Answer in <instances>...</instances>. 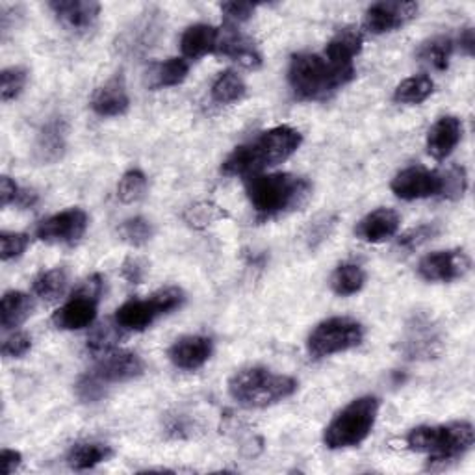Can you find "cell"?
Returning <instances> with one entry per match:
<instances>
[{
	"label": "cell",
	"instance_id": "6da1fadb",
	"mask_svg": "<svg viewBox=\"0 0 475 475\" xmlns=\"http://www.w3.org/2000/svg\"><path fill=\"white\" fill-rule=\"evenodd\" d=\"M303 142L299 131L292 126H275L256 140L240 145L223 162V173L231 177H254L268 167L286 162Z\"/></svg>",
	"mask_w": 475,
	"mask_h": 475
},
{
	"label": "cell",
	"instance_id": "7a4b0ae2",
	"mask_svg": "<svg viewBox=\"0 0 475 475\" xmlns=\"http://www.w3.org/2000/svg\"><path fill=\"white\" fill-rule=\"evenodd\" d=\"M355 78V65H340L322 54H295L290 62L288 82L303 101L325 99Z\"/></svg>",
	"mask_w": 475,
	"mask_h": 475
},
{
	"label": "cell",
	"instance_id": "3957f363",
	"mask_svg": "<svg viewBox=\"0 0 475 475\" xmlns=\"http://www.w3.org/2000/svg\"><path fill=\"white\" fill-rule=\"evenodd\" d=\"M245 192L249 203L262 218L292 212L303 206L312 192L307 179L290 175V173H273V175H254L245 179Z\"/></svg>",
	"mask_w": 475,
	"mask_h": 475
},
{
	"label": "cell",
	"instance_id": "277c9868",
	"mask_svg": "<svg viewBox=\"0 0 475 475\" xmlns=\"http://www.w3.org/2000/svg\"><path fill=\"white\" fill-rule=\"evenodd\" d=\"M297 391V381L273 373L268 368H247L233 375L229 394L234 401L249 409H264L290 398Z\"/></svg>",
	"mask_w": 475,
	"mask_h": 475
},
{
	"label": "cell",
	"instance_id": "5b68a950",
	"mask_svg": "<svg viewBox=\"0 0 475 475\" xmlns=\"http://www.w3.org/2000/svg\"><path fill=\"white\" fill-rule=\"evenodd\" d=\"M473 427L466 421L450 425H421L407 435V446L412 451L427 453L430 462L446 464L459 459L473 446Z\"/></svg>",
	"mask_w": 475,
	"mask_h": 475
},
{
	"label": "cell",
	"instance_id": "8992f818",
	"mask_svg": "<svg viewBox=\"0 0 475 475\" xmlns=\"http://www.w3.org/2000/svg\"><path fill=\"white\" fill-rule=\"evenodd\" d=\"M379 414V400L364 396L351 401L327 425L323 444L329 450H348L362 444L375 425Z\"/></svg>",
	"mask_w": 475,
	"mask_h": 475
},
{
	"label": "cell",
	"instance_id": "52a82bcc",
	"mask_svg": "<svg viewBox=\"0 0 475 475\" xmlns=\"http://www.w3.org/2000/svg\"><path fill=\"white\" fill-rule=\"evenodd\" d=\"M184 303V292L177 286L158 290L149 299L126 301L115 312V323L123 331H143L154 323L156 318L181 309Z\"/></svg>",
	"mask_w": 475,
	"mask_h": 475
},
{
	"label": "cell",
	"instance_id": "ba28073f",
	"mask_svg": "<svg viewBox=\"0 0 475 475\" xmlns=\"http://www.w3.org/2000/svg\"><path fill=\"white\" fill-rule=\"evenodd\" d=\"M364 340V329L351 318H329L309 334L307 350L314 359L350 351Z\"/></svg>",
	"mask_w": 475,
	"mask_h": 475
},
{
	"label": "cell",
	"instance_id": "9c48e42d",
	"mask_svg": "<svg viewBox=\"0 0 475 475\" xmlns=\"http://www.w3.org/2000/svg\"><path fill=\"white\" fill-rule=\"evenodd\" d=\"M103 279L99 275L84 281V284L73 293L67 303L54 312L53 323L62 331H76L90 327L97 318Z\"/></svg>",
	"mask_w": 475,
	"mask_h": 475
},
{
	"label": "cell",
	"instance_id": "30bf717a",
	"mask_svg": "<svg viewBox=\"0 0 475 475\" xmlns=\"http://www.w3.org/2000/svg\"><path fill=\"white\" fill-rule=\"evenodd\" d=\"M392 192L403 201L427 199L442 193V173L425 167H407L392 181Z\"/></svg>",
	"mask_w": 475,
	"mask_h": 475
},
{
	"label": "cell",
	"instance_id": "8fae6325",
	"mask_svg": "<svg viewBox=\"0 0 475 475\" xmlns=\"http://www.w3.org/2000/svg\"><path fill=\"white\" fill-rule=\"evenodd\" d=\"M470 270V258L464 251H439L423 256L418 266L421 279L429 282H451L466 275Z\"/></svg>",
	"mask_w": 475,
	"mask_h": 475
},
{
	"label": "cell",
	"instance_id": "7c38bea8",
	"mask_svg": "<svg viewBox=\"0 0 475 475\" xmlns=\"http://www.w3.org/2000/svg\"><path fill=\"white\" fill-rule=\"evenodd\" d=\"M88 229V213L82 208H69L39 223L35 236L49 243L78 242Z\"/></svg>",
	"mask_w": 475,
	"mask_h": 475
},
{
	"label": "cell",
	"instance_id": "4fadbf2b",
	"mask_svg": "<svg viewBox=\"0 0 475 475\" xmlns=\"http://www.w3.org/2000/svg\"><path fill=\"white\" fill-rule=\"evenodd\" d=\"M418 14L416 3H401V0H382L371 5L364 15V28L371 34H386L405 26Z\"/></svg>",
	"mask_w": 475,
	"mask_h": 475
},
{
	"label": "cell",
	"instance_id": "5bb4252c",
	"mask_svg": "<svg viewBox=\"0 0 475 475\" xmlns=\"http://www.w3.org/2000/svg\"><path fill=\"white\" fill-rule=\"evenodd\" d=\"M143 370L145 364L136 353L119 351V353L104 355L103 361L90 373L103 384H115V382H126L140 377Z\"/></svg>",
	"mask_w": 475,
	"mask_h": 475
},
{
	"label": "cell",
	"instance_id": "9a60e30c",
	"mask_svg": "<svg viewBox=\"0 0 475 475\" xmlns=\"http://www.w3.org/2000/svg\"><path fill=\"white\" fill-rule=\"evenodd\" d=\"M403 350L409 359H433L440 351V334L429 318L418 316L407 329Z\"/></svg>",
	"mask_w": 475,
	"mask_h": 475
},
{
	"label": "cell",
	"instance_id": "2e32d148",
	"mask_svg": "<svg viewBox=\"0 0 475 475\" xmlns=\"http://www.w3.org/2000/svg\"><path fill=\"white\" fill-rule=\"evenodd\" d=\"M49 6L58 21L73 32L90 30L101 14V5L94 0H54Z\"/></svg>",
	"mask_w": 475,
	"mask_h": 475
},
{
	"label": "cell",
	"instance_id": "e0dca14e",
	"mask_svg": "<svg viewBox=\"0 0 475 475\" xmlns=\"http://www.w3.org/2000/svg\"><path fill=\"white\" fill-rule=\"evenodd\" d=\"M213 351V343L206 336H184L171 345L169 361L181 370L193 371L208 362Z\"/></svg>",
	"mask_w": 475,
	"mask_h": 475
},
{
	"label": "cell",
	"instance_id": "ac0fdd59",
	"mask_svg": "<svg viewBox=\"0 0 475 475\" xmlns=\"http://www.w3.org/2000/svg\"><path fill=\"white\" fill-rule=\"evenodd\" d=\"M400 223H401V218L396 210L377 208L357 223L355 234L362 242L382 243L386 240H391L392 236H396Z\"/></svg>",
	"mask_w": 475,
	"mask_h": 475
},
{
	"label": "cell",
	"instance_id": "d6986e66",
	"mask_svg": "<svg viewBox=\"0 0 475 475\" xmlns=\"http://www.w3.org/2000/svg\"><path fill=\"white\" fill-rule=\"evenodd\" d=\"M223 56L233 58L240 65L247 69H258L262 65V56L254 49L252 43L242 35L234 26L227 25L220 30V41H218V51Z\"/></svg>",
	"mask_w": 475,
	"mask_h": 475
},
{
	"label": "cell",
	"instance_id": "ffe728a7",
	"mask_svg": "<svg viewBox=\"0 0 475 475\" xmlns=\"http://www.w3.org/2000/svg\"><path fill=\"white\" fill-rule=\"evenodd\" d=\"M462 136V124L457 117L446 115L439 119L427 134V153L435 160H446Z\"/></svg>",
	"mask_w": 475,
	"mask_h": 475
},
{
	"label": "cell",
	"instance_id": "44dd1931",
	"mask_svg": "<svg viewBox=\"0 0 475 475\" xmlns=\"http://www.w3.org/2000/svg\"><path fill=\"white\" fill-rule=\"evenodd\" d=\"M128 106H131V99H128L123 76L108 80L92 99V108L101 117H119L126 114Z\"/></svg>",
	"mask_w": 475,
	"mask_h": 475
},
{
	"label": "cell",
	"instance_id": "7402d4cb",
	"mask_svg": "<svg viewBox=\"0 0 475 475\" xmlns=\"http://www.w3.org/2000/svg\"><path fill=\"white\" fill-rule=\"evenodd\" d=\"M67 147V124L64 119H53L41 128L35 142V158L43 163L60 160Z\"/></svg>",
	"mask_w": 475,
	"mask_h": 475
},
{
	"label": "cell",
	"instance_id": "603a6c76",
	"mask_svg": "<svg viewBox=\"0 0 475 475\" xmlns=\"http://www.w3.org/2000/svg\"><path fill=\"white\" fill-rule=\"evenodd\" d=\"M220 41V28L210 25H193L186 28L181 37V49L183 54L190 60H197L204 54L218 51Z\"/></svg>",
	"mask_w": 475,
	"mask_h": 475
},
{
	"label": "cell",
	"instance_id": "cb8c5ba5",
	"mask_svg": "<svg viewBox=\"0 0 475 475\" xmlns=\"http://www.w3.org/2000/svg\"><path fill=\"white\" fill-rule=\"evenodd\" d=\"M362 49V35L355 28H343L340 30L323 51V54L340 65H355V58Z\"/></svg>",
	"mask_w": 475,
	"mask_h": 475
},
{
	"label": "cell",
	"instance_id": "d4e9b609",
	"mask_svg": "<svg viewBox=\"0 0 475 475\" xmlns=\"http://www.w3.org/2000/svg\"><path fill=\"white\" fill-rule=\"evenodd\" d=\"M34 303L30 295L25 292H6L0 303V323H3L5 331H12L26 322V318L32 314Z\"/></svg>",
	"mask_w": 475,
	"mask_h": 475
},
{
	"label": "cell",
	"instance_id": "484cf974",
	"mask_svg": "<svg viewBox=\"0 0 475 475\" xmlns=\"http://www.w3.org/2000/svg\"><path fill=\"white\" fill-rule=\"evenodd\" d=\"M112 455L114 451L110 446L97 442H82L71 448L67 460L73 470H90L101 462H106Z\"/></svg>",
	"mask_w": 475,
	"mask_h": 475
},
{
	"label": "cell",
	"instance_id": "4316f807",
	"mask_svg": "<svg viewBox=\"0 0 475 475\" xmlns=\"http://www.w3.org/2000/svg\"><path fill=\"white\" fill-rule=\"evenodd\" d=\"M247 85L243 78L234 71H223L212 84V99L220 104H231L243 99Z\"/></svg>",
	"mask_w": 475,
	"mask_h": 475
},
{
	"label": "cell",
	"instance_id": "83f0119b",
	"mask_svg": "<svg viewBox=\"0 0 475 475\" xmlns=\"http://www.w3.org/2000/svg\"><path fill=\"white\" fill-rule=\"evenodd\" d=\"M190 65L184 58H169L163 64H158L151 71V88H173L186 80Z\"/></svg>",
	"mask_w": 475,
	"mask_h": 475
},
{
	"label": "cell",
	"instance_id": "f1b7e54d",
	"mask_svg": "<svg viewBox=\"0 0 475 475\" xmlns=\"http://www.w3.org/2000/svg\"><path fill=\"white\" fill-rule=\"evenodd\" d=\"M435 90V82L430 80L427 74H416L407 80H403L396 92H394V101L401 104H420L423 103Z\"/></svg>",
	"mask_w": 475,
	"mask_h": 475
},
{
	"label": "cell",
	"instance_id": "f546056e",
	"mask_svg": "<svg viewBox=\"0 0 475 475\" xmlns=\"http://www.w3.org/2000/svg\"><path fill=\"white\" fill-rule=\"evenodd\" d=\"M366 282V273L362 272L361 266L357 264H341L336 268L331 279V288L336 295L348 297L355 295L364 288Z\"/></svg>",
	"mask_w": 475,
	"mask_h": 475
},
{
	"label": "cell",
	"instance_id": "4dcf8cb0",
	"mask_svg": "<svg viewBox=\"0 0 475 475\" xmlns=\"http://www.w3.org/2000/svg\"><path fill=\"white\" fill-rule=\"evenodd\" d=\"M453 53V41L450 37H435L423 43L418 56L421 62L429 64L437 71H446L450 67V58Z\"/></svg>",
	"mask_w": 475,
	"mask_h": 475
},
{
	"label": "cell",
	"instance_id": "1f68e13d",
	"mask_svg": "<svg viewBox=\"0 0 475 475\" xmlns=\"http://www.w3.org/2000/svg\"><path fill=\"white\" fill-rule=\"evenodd\" d=\"M67 282L69 279L65 270H49L34 281V293L43 301H56L65 293Z\"/></svg>",
	"mask_w": 475,
	"mask_h": 475
},
{
	"label": "cell",
	"instance_id": "d6a6232c",
	"mask_svg": "<svg viewBox=\"0 0 475 475\" xmlns=\"http://www.w3.org/2000/svg\"><path fill=\"white\" fill-rule=\"evenodd\" d=\"M147 193V177L145 173L140 171V169H131L126 171L123 179L119 181V186H117V197L131 204V203H138L140 199H143Z\"/></svg>",
	"mask_w": 475,
	"mask_h": 475
},
{
	"label": "cell",
	"instance_id": "836d02e7",
	"mask_svg": "<svg viewBox=\"0 0 475 475\" xmlns=\"http://www.w3.org/2000/svg\"><path fill=\"white\" fill-rule=\"evenodd\" d=\"M119 331H123V329H121L117 323H115V325L106 323V325L97 327V329L90 334V338H88V350H90L94 355H99V357L112 353L114 348L117 345V341H119V338H121Z\"/></svg>",
	"mask_w": 475,
	"mask_h": 475
},
{
	"label": "cell",
	"instance_id": "e575fe53",
	"mask_svg": "<svg viewBox=\"0 0 475 475\" xmlns=\"http://www.w3.org/2000/svg\"><path fill=\"white\" fill-rule=\"evenodd\" d=\"M28 80V71L25 67H8L0 73V97L5 103L17 99Z\"/></svg>",
	"mask_w": 475,
	"mask_h": 475
},
{
	"label": "cell",
	"instance_id": "d590c367",
	"mask_svg": "<svg viewBox=\"0 0 475 475\" xmlns=\"http://www.w3.org/2000/svg\"><path fill=\"white\" fill-rule=\"evenodd\" d=\"M153 225L145 218H131L119 225L121 240L134 247L145 245L153 238Z\"/></svg>",
	"mask_w": 475,
	"mask_h": 475
},
{
	"label": "cell",
	"instance_id": "8d00e7d4",
	"mask_svg": "<svg viewBox=\"0 0 475 475\" xmlns=\"http://www.w3.org/2000/svg\"><path fill=\"white\" fill-rule=\"evenodd\" d=\"M439 234H440V227L437 223H423V225H418L416 229L407 231L405 234H401L398 240V245L401 249L412 251V249H418L423 243L430 242L433 238H437Z\"/></svg>",
	"mask_w": 475,
	"mask_h": 475
},
{
	"label": "cell",
	"instance_id": "74e56055",
	"mask_svg": "<svg viewBox=\"0 0 475 475\" xmlns=\"http://www.w3.org/2000/svg\"><path fill=\"white\" fill-rule=\"evenodd\" d=\"M225 215V212L215 206V204H210V203H203V204H197V206H192L188 212H186V222L192 225V227H206L213 222L222 220Z\"/></svg>",
	"mask_w": 475,
	"mask_h": 475
},
{
	"label": "cell",
	"instance_id": "f35d334b",
	"mask_svg": "<svg viewBox=\"0 0 475 475\" xmlns=\"http://www.w3.org/2000/svg\"><path fill=\"white\" fill-rule=\"evenodd\" d=\"M468 188L466 171L462 167H451L442 173V197L446 199H460Z\"/></svg>",
	"mask_w": 475,
	"mask_h": 475
},
{
	"label": "cell",
	"instance_id": "ab89813d",
	"mask_svg": "<svg viewBox=\"0 0 475 475\" xmlns=\"http://www.w3.org/2000/svg\"><path fill=\"white\" fill-rule=\"evenodd\" d=\"M28 247V236L23 233H3L0 234V258L5 262L21 256Z\"/></svg>",
	"mask_w": 475,
	"mask_h": 475
},
{
	"label": "cell",
	"instance_id": "60d3db41",
	"mask_svg": "<svg viewBox=\"0 0 475 475\" xmlns=\"http://www.w3.org/2000/svg\"><path fill=\"white\" fill-rule=\"evenodd\" d=\"M104 388H106V384L97 381L92 373H85L76 382V394L82 401L94 403V401H99L104 396Z\"/></svg>",
	"mask_w": 475,
	"mask_h": 475
},
{
	"label": "cell",
	"instance_id": "b9f144b4",
	"mask_svg": "<svg viewBox=\"0 0 475 475\" xmlns=\"http://www.w3.org/2000/svg\"><path fill=\"white\" fill-rule=\"evenodd\" d=\"M32 350V340L25 332H15L3 343V355L6 359H21Z\"/></svg>",
	"mask_w": 475,
	"mask_h": 475
},
{
	"label": "cell",
	"instance_id": "7bdbcfd3",
	"mask_svg": "<svg viewBox=\"0 0 475 475\" xmlns=\"http://www.w3.org/2000/svg\"><path fill=\"white\" fill-rule=\"evenodd\" d=\"M256 6L251 3H225L222 5V12L225 14V19L229 21L231 26L245 23L252 17Z\"/></svg>",
	"mask_w": 475,
	"mask_h": 475
},
{
	"label": "cell",
	"instance_id": "ee69618b",
	"mask_svg": "<svg viewBox=\"0 0 475 475\" xmlns=\"http://www.w3.org/2000/svg\"><path fill=\"white\" fill-rule=\"evenodd\" d=\"M121 275L131 284H140L145 277V264L140 261V258H128V261L123 264Z\"/></svg>",
	"mask_w": 475,
	"mask_h": 475
},
{
	"label": "cell",
	"instance_id": "f6af8a7d",
	"mask_svg": "<svg viewBox=\"0 0 475 475\" xmlns=\"http://www.w3.org/2000/svg\"><path fill=\"white\" fill-rule=\"evenodd\" d=\"M19 193H21V188L15 184V181H12L10 177L0 179V204L8 206V204L15 203Z\"/></svg>",
	"mask_w": 475,
	"mask_h": 475
},
{
	"label": "cell",
	"instance_id": "bcb514c9",
	"mask_svg": "<svg viewBox=\"0 0 475 475\" xmlns=\"http://www.w3.org/2000/svg\"><path fill=\"white\" fill-rule=\"evenodd\" d=\"M23 457L19 451H14V450H3V453H0V464H3V473L5 475H10L14 473L19 464H21Z\"/></svg>",
	"mask_w": 475,
	"mask_h": 475
},
{
	"label": "cell",
	"instance_id": "7dc6e473",
	"mask_svg": "<svg viewBox=\"0 0 475 475\" xmlns=\"http://www.w3.org/2000/svg\"><path fill=\"white\" fill-rule=\"evenodd\" d=\"M459 43H460V49H464V53L468 56L473 54V49H475V37H473V30L471 28H466L460 37H459Z\"/></svg>",
	"mask_w": 475,
	"mask_h": 475
}]
</instances>
